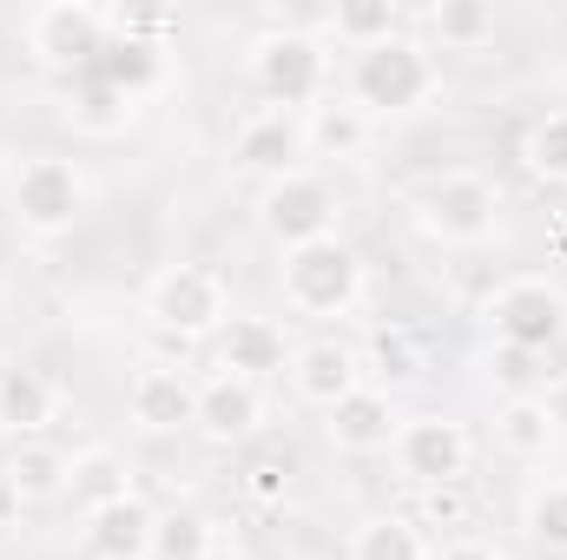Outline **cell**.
Here are the masks:
<instances>
[{
	"label": "cell",
	"instance_id": "cell-4",
	"mask_svg": "<svg viewBox=\"0 0 567 560\" xmlns=\"http://www.w3.org/2000/svg\"><path fill=\"white\" fill-rule=\"evenodd\" d=\"M86 205H93V185H86L80 158H66V152H27L13 165V178H7V218H13V231H27L40 245L66 238L86 218Z\"/></svg>",
	"mask_w": 567,
	"mask_h": 560
},
{
	"label": "cell",
	"instance_id": "cell-38",
	"mask_svg": "<svg viewBox=\"0 0 567 560\" xmlns=\"http://www.w3.org/2000/svg\"><path fill=\"white\" fill-rule=\"evenodd\" d=\"M0 448H7V435H0Z\"/></svg>",
	"mask_w": 567,
	"mask_h": 560
},
{
	"label": "cell",
	"instance_id": "cell-31",
	"mask_svg": "<svg viewBox=\"0 0 567 560\" xmlns=\"http://www.w3.org/2000/svg\"><path fill=\"white\" fill-rule=\"evenodd\" d=\"M482 376H488L495 396H528V390H542V356L508 350V343H488L482 350Z\"/></svg>",
	"mask_w": 567,
	"mask_h": 560
},
{
	"label": "cell",
	"instance_id": "cell-15",
	"mask_svg": "<svg viewBox=\"0 0 567 560\" xmlns=\"http://www.w3.org/2000/svg\"><path fill=\"white\" fill-rule=\"evenodd\" d=\"M396 428H403V403L390 396V390H377V383H363V390H350L330 416H323V442L337 448V455H390V442H396Z\"/></svg>",
	"mask_w": 567,
	"mask_h": 560
},
{
	"label": "cell",
	"instance_id": "cell-19",
	"mask_svg": "<svg viewBox=\"0 0 567 560\" xmlns=\"http://www.w3.org/2000/svg\"><path fill=\"white\" fill-rule=\"evenodd\" d=\"M66 468H73V455H66L60 442H47V435L7 442V448H0V495L20 501V508H33V501H66Z\"/></svg>",
	"mask_w": 567,
	"mask_h": 560
},
{
	"label": "cell",
	"instance_id": "cell-2",
	"mask_svg": "<svg viewBox=\"0 0 567 560\" xmlns=\"http://www.w3.org/2000/svg\"><path fill=\"white\" fill-rule=\"evenodd\" d=\"M410 225L423 231L429 245H442V251H482V245H495V231H502V185L488 178V172H475V165H449V172H429L410 185Z\"/></svg>",
	"mask_w": 567,
	"mask_h": 560
},
{
	"label": "cell",
	"instance_id": "cell-1",
	"mask_svg": "<svg viewBox=\"0 0 567 560\" xmlns=\"http://www.w3.org/2000/svg\"><path fill=\"white\" fill-rule=\"evenodd\" d=\"M435 93H442V60L416 27H403L396 40H383L370 53H350V66H343V100L370 126L416 120L423 106H435Z\"/></svg>",
	"mask_w": 567,
	"mask_h": 560
},
{
	"label": "cell",
	"instance_id": "cell-5",
	"mask_svg": "<svg viewBox=\"0 0 567 560\" xmlns=\"http://www.w3.org/2000/svg\"><path fill=\"white\" fill-rule=\"evenodd\" d=\"M245 73L271 113H310L317 100H330V40L310 27H271L251 40Z\"/></svg>",
	"mask_w": 567,
	"mask_h": 560
},
{
	"label": "cell",
	"instance_id": "cell-10",
	"mask_svg": "<svg viewBox=\"0 0 567 560\" xmlns=\"http://www.w3.org/2000/svg\"><path fill=\"white\" fill-rule=\"evenodd\" d=\"M251 211H258V231H265L278 251H297V245L337 238L343 198H337V185H330L317 165H303V172H290V178H278V185H265Z\"/></svg>",
	"mask_w": 567,
	"mask_h": 560
},
{
	"label": "cell",
	"instance_id": "cell-27",
	"mask_svg": "<svg viewBox=\"0 0 567 560\" xmlns=\"http://www.w3.org/2000/svg\"><path fill=\"white\" fill-rule=\"evenodd\" d=\"M363 350V383H377V390H390V396H403L410 383H423L429 376V356H423V343L410 336V330H377L370 343H357Z\"/></svg>",
	"mask_w": 567,
	"mask_h": 560
},
{
	"label": "cell",
	"instance_id": "cell-12",
	"mask_svg": "<svg viewBox=\"0 0 567 560\" xmlns=\"http://www.w3.org/2000/svg\"><path fill=\"white\" fill-rule=\"evenodd\" d=\"M290 350L297 336L284 330L278 317H258V310H231V323L212 336V370L218 376H245V383H278L290 370Z\"/></svg>",
	"mask_w": 567,
	"mask_h": 560
},
{
	"label": "cell",
	"instance_id": "cell-24",
	"mask_svg": "<svg viewBox=\"0 0 567 560\" xmlns=\"http://www.w3.org/2000/svg\"><path fill=\"white\" fill-rule=\"evenodd\" d=\"M343 560H435V548H429V535L410 515L383 508V515H363V521L350 528Z\"/></svg>",
	"mask_w": 567,
	"mask_h": 560
},
{
	"label": "cell",
	"instance_id": "cell-17",
	"mask_svg": "<svg viewBox=\"0 0 567 560\" xmlns=\"http://www.w3.org/2000/svg\"><path fill=\"white\" fill-rule=\"evenodd\" d=\"M192 409H198V376H192V370L145 363L140 376L126 383V416L140 422L145 435H178V428H192Z\"/></svg>",
	"mask_w": 567,
	"mask_h": 560
},
{
	"label": "cell",
	"instance_id": "cell-14",
	"mask_svg": "<svg viewBox=\"0 0 567 560\" xmlns=\"http://www.w3.org/2000/svg\"><path fill=\"white\" fill-rule=\"evenodd\" d=\"M271 422V396L245 376H205L198 383V409H192V435L212 442V448H245L258 428Z\"/></svg>",
	"mask_w": 567,
	"mask_h": 560
},
{
	"label": "cell",
	"instance_id": "cell-29",
	"mask_svg": "<svg viewBox=\"0 0 567 560\" xmlns=\"http://www.w3.org/2000/svg\"><path fill=\"white\" fill-rule=\"evenodd\" d=\"M522 165L535 185H567V106H548L522 133Z\"/></svg>",
	"mask_w": 567,
	"mask_h": 560
},
{
	"label": "cell",
	"instance_id": "cell-7",
	"mask_svg": "<svg viewBox=\"0 0 567 560\" xmlns=\"http://www.w3.org/2000/svg\"><path fill=\"white\" fill-rule=\"evenodd\" d=\"M482 323H488V343H508V350H528V356H548L567 343V290L548 271H515L482 297Z\"/></svg>",
	"mask_w": 567,
	"mask_h": 560
},
{
	"label": "cell",
	"instance_id": "cell-26",
	"mask_svg": "<svg viewBox=\"0 0 567 560\" xmlns=\"http://www.w3.org/2000/svg\"><path fill=\"white\" fill-rule=\"evenodd\" d=\"M93 80L140 106L145 93L165 86V46H145V40H120V33H113L106 53H100V66H93Z\"/></svg>",
	"mask_w": 567,
	"mask_h": 560
},
{
	"label": "cell",
	"instance_id": "cell-23",
	"mask_svg": "<svg viewBox=\"0 0 567 560\" xmlns=\"http://www.w3.org/2000/svg\"><path fill=\"white\" fill-rule=\"evenodd\" d=\"M416 20L429 27V46H435V53H482V46L502 33V13L482 7V0H435Z\"/></svg>",
	"mask_w": 567,
	"mask_h": 560
},
{
	"label": "cell",
	"instance_id": "cell-25",
	"mask_svg": "<svg viewBox=\"0 0 567 560\" xmlns=\"http://www.w3.org/2000/svg\"><path fill=\"white\" fill-rule=\"evenodd\" d=\"M126 495H140V488H133V468H126L120 448H80V455H73V468H66V501H73L80 515H93V508H106V501H126Z\"/></svg>",
	"mask_w": 567,
	"mask_h": 560
},
{
	"label": "cell",
	"instance_id": "cell-37",
	"mask_svg": "<svg viewBox=\"0 0 567 560\" xmlns=\"http://www.w3.org/2000/svg\"><path fill=\"white\" fill-rule=\"evenodd\" d=\"M205 560H251V554H245L238 541H218V548H212V554H205Z\"/></svg>",
	"mask_w": 567,
	"mask_h": 560
},
{
	"label": "cell",
	"instance_id": "cell-21",
	"mask_svg": "<svg viewBox=\"0 0 567 560\" xmlns=\"http://www.w3.org/2000/svg\"><path fill=\"white\" fill-rule=\"evenodd\" d=\"M303 120V152L310 158H330V165H343V158H363L370 139H377V126L343 100V93H330V100H317L310 113H297Z\"/></svg>",
	"mask_w": 567,
	"mask_h": 560
},
{
	"label": "cell",
	"instance_id": "cell-28",
	"mask_svg": "<svg viewBox=\"0 0 567 560\" xmlns=\"http://www.w3.org/2000/svg\"><path fill=\"white\" fill-rule=\"evenodd\" d=\"M522 535L548 560H567V475H535L522 495Z\"/></svg>",
	"mask_w": 567,
	"mask_h": 560
},
{
	"label": "cell",
	"instance_id": "cell-22",
	"mask_svg": "<svg viewBox=\"0 0 567 560\" xmlns=\"http://www.w3.org/2000/svg\"><path fill=\"white\" fill-rule=\"evenodd\" d=\"M403 27H410V7H396V0H337L323 13V40H337L343 53H370V46L396 40Z\"/></svg>",
	"mask_w": 567,
	"mask_h": 560
},
{
	"label": "cell",
	"instance_id": "cell-9",
	"mask_svg": "<svg viewBox=\"0 0 567 560\" xmlns=\"http://www.w3.org/2000/svg\"><path fill=\"white\" fill-rule=\"evenodd\" d=\"M106 40H113V27H106V7H93V0H47L27 13V60L40 73H60V80L93 73Z\"/></svg>",
	"mask_w": 567,
	"mask_h": 560
},
{
	"label": "cell",
	"instance_id": "cell-3",
	"mask_svg": "<svg viewBox=\"0 0 567 560\" xmlns=\"http://www.w3.org/2000/svg\"><path fill=\"white\" fill-rule=\"evenodd\" d=\"M363 290H370V265L350 238H317V245H297L284 251L278 265V297L290 317H310V323H343L363 310Z\"/></svg>",
	"mask_w": 567,
	"mask_h": 560
},
{
	"label": "cell",
	"instance_id": "cell-11",
	"mask_svg": "<svg viewBox=\"0 0 567 560\" xmlns=\"http://www.w3.org/2000/svg\"><path fill=\"white\" fill-rule=\"evenodd\" d=\"M303 165H310V152H303V120H297V113L258 106V113H245V120L231 126V139H225V172H231V178H251L258 191L278 185V178H290V172H303Z\"/></svg>",
	"mask_w": 567,
	"mask_h": 560
},
{
	"label": "cell",
	"instance_id": "cell-30",
	"mask_svg": "<svg viewBox=\"0 0 567 560\" xmlns=\"http://www.w3.org/2000/svg\"><path fill=\"white\" fill-rule=\"evenodd\" d=\"M212 548H218V528H212L198 508H172V515H158L152 560H205Z\"/></svg>",
	"mask_w": 567,
	"mask_h": 560
},
{
	"label": "cell",
	"instance_id": "cell-16",
	"mask_svg": "<svg viewBox=\"0 0 567 560\" xmlns=\"http://www.w3.org/2000/svg\"><path fill=\"white\" fill-rule=\"evenodd\" d=\"M488 442H495V455L535 468V462H548V455L561 448V422H555V409H548L542 390H528V396H495Z\"/></svg>",
	"mask_w": 567,
	"mask_h": 560
},
{
	"label": "cell",
	"instance_id": "cell-33",
	"mask_svg": "<svg viewBox=\"0 0 567 560\" xmlns=\"http://www.w3.org/2000/svg\"><path fill=\"white\" fill-rule=\"evenodd\" d=\"M106 27H113L120 40L165 46V33H178V13H165V7H106Z\"/></svg>",
	"mask_w": 567,
	"mask_h": 560
},
{
	"label": "cell",
	"instance_id": "cell-36",
	"mask_svg": "<svg viewBox=\"0 0 567 560\" xmlns=\"http://www.w3.org/2000/svg\"><path fill=\"white\" fill-rule=\"evenodd\" d=\"M542 396H548V409H555V422H561V435H567V376L542 383Z\"/></svg>",
	"mask_w": 567,
	"mask_h": 560
},
{
	"label": "cell",
	"instance_id": "cell-35",
	"mask_svg": "<svg viewBox=\"0 0 567 560\" xmlns=\"http://www.w3.org/2000/svg\"><path fill=\"white\" fill-rule=\"evenodd\" d=\"M435 560H508L488 535H449L442 548H435Z\"/></svg>",
	"mask_w": 567,
	"mask_h": 560
},
{
	"label": "cell",
	"instance_id": "cell-6",
	"mask_svg": "<svg viewBox=\"0 0 567 560\" xmlns=\"http://www.w3.org/2000/svg\"><path fill=\"white\" fill-rule=\"evenodd\" d=\"M145 323L158 330V336H178V343H212L225 323H231V283L225 271H212V265H165V271H152L140 297Z\"/></svg>",
	"mask_w": 567,
	"mask_h": 560
},
{
	"label": "cell",
	"instance_id": "cell-34",
	"mask_svg": "<svg viewBox=\"0 0 567 560\" xmlns=\"http://www.w3.org/2000/svg\"><path fill=\"white\" fill-rule=\"evenodd\" d=\"M416 528H449L468 535V481L462 488H423V515H410Z\"/></svg>",
	"mask_w": 567,
	"mask_h": 560
},
{
	"label": "cell",
	"instance_id": "cell-18",
	"mask_svg": "<svg viewBox=\"0 0 567 560\" xmlns=\"http://www.w3.org/2000/svg\"><path fill=\"white\" fill-rule=\"evenodd\" d=\"M66 409V396H60V383L40 370V363H7L0 370V435L7 442H33V435H47L53 422Z\"/></svg>",
	"mask_w": 567,
	"mask_h": 560
},
{
	"label": "cell",
	"instance_id": "cell-32",
	"mask_svg": "<svg viewBox=\"0 0 567 560\" xmlns=\"http://www.w3.org/2000/svg\"><path fill=\"white\" fill-rule=\"evenodd\" d=\"M238 488H245V501H258V508H284V501H290V462H284V455H251L245 475H238Z\"/></svg>",
	"mask_w": 567,
	"mask_h": 560
},
{
	"label": "cell",
	"instance_id": "cell-20",
	"mask_svg": "<svg viewBox=\"0 0 567 560\" xmlns=\"http://www.w3.org/2000/svg\"><path fill=\"white\" fill-rule=\"evenodd\" d=\"M152 535H158V508L145 495L106 501L80 521V548L93 560H152Z\"/></svg>",
	"mask_w": 567,
	"mask_h": 560
},
{
	"label": "cell",
	"instance_id": "cell-8",
	"mask_svg": "<svg viewBox=\"0 0 567 560\" xmlns=\"http://www.w3.org/2000/svg\"><path fill=\"white\" fill-rule=\"evenodd\" d=\"M390 462L396 475L423 495V488H462L468 468H475V428L449 409H416L403 416L396 442H390Z\"/></svg>",
	"mask_w": 567,
	"mask_h": 560
},
{
	"label": "cell",
	"instance_id": "cell-13",
	"mask_svg": "<svg viewBox=\"0 0 567 560\" xmlns=\"http://www.w3.org/2000/svg\"><path fill=\"white\" fill-rule=\"evenodd\" d=\"M290 396L303 403V409H337L350 390H363V350L350 343V336H303L297 350H290Z\"/></svg>",
	"mask_w": 567,
	"mask_h": 560
}]
</instances>
